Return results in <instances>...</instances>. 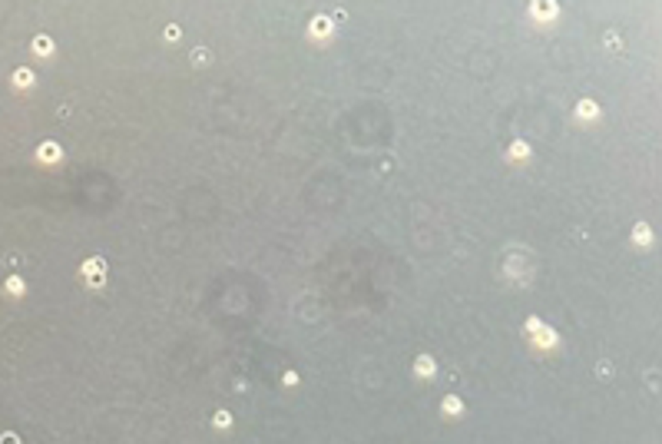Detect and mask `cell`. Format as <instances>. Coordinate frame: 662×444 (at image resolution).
<instances>
[{"instance_id":"6da1fadb","label":"cell","mask_w":662,"mask_h":444,"mask_svg":"<svg viewBox=\"0 0 662 444\" xmlns=\"http://www.w3.org/2000/svg\"><path fill=\"white\" fill-rule=\"evenodd\" d=\"M527 335H530V345L540 348V352H553V348L560 345V335L553 332V328H546L540 319H530L527 322Z\"/></svg>"},{"instance_id":"7a4b0ae2","label":"cell","mask_w":662,"mask_h":444,"mask_svg":"<svg viewBox=\"0 0 662 444\" xmlns=\"http://www.w3.org/2000/svg\"><path fill=\"white\" fill-rule=\"evenodd\" d=\"M33 159H37L40 166H57V163H63V150H60V143H53V139L40 143V146H37V153H33Z\"/></svg>"},{"instance_id":"3957f363","label":"cell","mask_w":662,"mask_h":444,"mask_svg":"<svg viewBox=\"0 0 662 444\" xmlns=\"http://www.w3.org/2000/svg\"><path fill=\"white\" fill-rule=\"evenodd\" d=\"M80 272H83V278H90V289H96V285H100V282L106 278V265L96 259V256H93V259L87 262L83 269H80Z\"/></svg>"},{"instance_id":"277c9868","label":"cell","mask_w":662,"mask_h":444,"mask_svg":"<svg viewBox=\"0 0 662 444\" xmlns=\"http://www.w3.org/2000/svg\"><path fill=\"white\" fill-rule=\"evenodd\" d=\"M0 292H3L7 299H14V302H17V299H24V295H27V282H24L20 276H7V278H3V285H0Z\"/></svg>"},{"instance_id":"5b68a950","label":"cell","mask_w":662,"mask_h":444,"mask_svg":"<svg viewBox=\"0 0 662 444\" xmlns=\"http://www.w3.org/2000/svg\"><path fill=\"white\" fill-rule=\"evenodd\" d=\"M440 411H444L447 421H457V418L464 414V401L457 398V395H444V401H440Z\"/></svg>"},{"instance_id":"8992f818","label":"cell","mask_w":662,"mask_h":444,"mask_svg":"<svg viewBox=\"0 0 662 444\" xmlns=\"http://www.w3.org/2000/svg\"><path fill=\"white\" fill-rule=\"evenodd\" d=\"M414 365H418V375H424V378H434L437 365H434V358H431V355H421Z\"/></svg>"},{"instance_id":"52a82bcc","label":"cell","mask_w":662,"mask_h":444,"mask_svg":"<svg viewBox=\"0 0 662 444\" xmlns=\"http://www.w3.org/2000/svg\"><path fill=\"white\" fill-rule=\"evenodd\" d=\"M510 159H513V163H524V159H530V146L524 143V139H517V143L510 146Z\"/></svg>"},{"instance_id":"ba28073f","label":"cell","mask_w":662,"mask_h":444,"mask_svg":"<svg viewBox=\"0 0 662 444\" xmlns=\"http://www.w3.org/2000/svg\"><path fill=\"white\" fill-rule=\"evenodd\" d=\"M33 80H37V77H33V70H27V66H20V70H17V77H14V83H17V87H20V90H24V87L30 90V87H33Z\"/></svg>"},{"instance_id":"9c48e42d","label":"cell","mask_w":662,"mask_h":444,"mask_svg":"<svg viewBox=\"0 0 662 444\" xmlns=\"http://www.w3.org/2000/svg\"><path fill=\"white\" fill-rule=\"evenodd\" d=\"M212 425H215V428H222V431H226L229 425H232V414H229L226 408H222V411H215V418H212Z\"/></svg>"},{"instance_id":"30bf717a","label":"cell","mask_w":662,"mask_h":444,"mask_svg":"<svg viewBox=\"0 0 662 444\" xmlns=\"http://www.w3.org/2000/svg\"><path fill=\"white\" fill-rule=\"evenodd\" d=\"M636 239H639V242H649V239H652V236H649V226H646V222H639V226L632 229V242H636Z\"/></svg>"},{"instance_id":"8fae6325","label":"cell","mask_w":662,"mask_h":444,"mask_svg":"<svg viewBox=\"0 0 662 444\" xmlns=\"http://www.w3.org/2000/svg\"><path fill=\"white\" fill-rule=\"evenodd\" d=\"M596 113H600V109L593 107V103H580V107H576V116H580V120H583V116H587V120H593Z\"/></svg>"},{"instance_id":"7c38bea8","label":"cell","mask_w":662,"mask_h":444,"mask_svg":"<svg viewBox=\"0 0 662 444\" xmlns=\"http://www.w3.org/2000/svg\"><path fill=\"white\" fill-rule=\"evenodd\" d=\"M33 50H37L40 57H46V53H50V40H46V37H37V40H33Z\"/></svg>"},{"instance_id":"4fadbf2b","label":"cell","mask_w":662,"mask_h":444,"mask_svg":"<svg viewBox=\"0 0 662 444\" xmlns=\"http://www.w3.org/2000/svg\"><path fill=\"white\" fill-rule=\"evenodd\" d=\"M0 444H20V438H17L14 431H3V434H0Z\"/></svg>"}]
</instances>
